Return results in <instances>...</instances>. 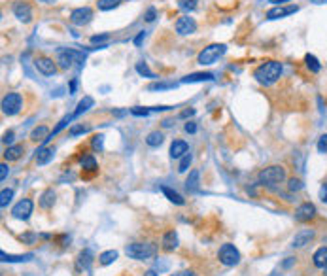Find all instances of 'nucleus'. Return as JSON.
Returning <instances> with one entry per match:
<instances>
[{
  "instance_id": "1",
  "label": "nucleus",
  "mask_w": 327,
  "mask_h": 276,
  "mask_svg": "<svg viewBox=\"0 0 327 276\" xmlns=\"http://www.w3.org/2000/svg\"><path fill=\"white\" fill-rule=\"evenodd\" d=\"M280 76H282V62H278V60H267L254 72V78L258 80L261 86H272L280 80Z\"/></svg>"
},
{
  "instance_id": "2",
  "label": "nucleus",
  "mask_w": 327,
  "mask_h": 276,
  "mask_svg": "<svg viewBox=\"0 0 327 276\" xmlns=\"http://www.w3.org/2000/svg\"><path fill=\"white\" fill-rule=\"evenodd\" d=\"M286 180V168L282 164H272L267 166L259 172V184L267 186V188H274L278 184H282Z\"/></svg>"
},
{
  "instance_id": "3",
  "label": "nucleus",
  "mask_w": 327,
  "mask_h": 276,
  "mask_svg": "<svg viewBox=\"0 0 327 276\" xmlns=\"http://www.w3.org/2000/svg\"><path fill=\"white\" fill-rule=\"evenodd\" d=\"M125 254L130 259H136V261H144V259L154 258L157 254V246L152 242H132L125 248Z\"/></svg>"
},
{
  "instance_id": "4",
  "label": "nucleus",
  "mask_w": 327,
  "mask_h": 276,
  "mask_svg": "<svg viewBox=\"0 0 327 276\" xmlns=\"http://www.w3.org/2000/svg\"><path fill=\"white\" fill-rule=\"evenodd\" d=\"M227 52V46L225 44H210V46H206L202 52L197 55V62L198 64H214L216 60L220 59L224 53Z\"/></svg>"
},
{
  "instance_id": "5",
  "label": "nucleus",
  "mask_w": 327,
  "mask_h": 276,
  "mask_svg": "<svg viewBox=\"0 0 327 276\" xmlns=\"http://www.w3.org/2000/svg\"><path fill=\"white\" fill-rule=\"evenodd\" d=\"M86 60V53L72 50V48H62L57 52V62L60 68H70L74 62H84Z\"/></svg>"
},
{
  "instance_id": "6",
  "label": "nucleus",
  "mask_w": 327,
  "mask_h": 276,
  "mask_svg": "<svg viewBox=\"0 0 327 276\" xmlns=\"http://www.w3.org/2000/svg\"><path fill=\"white\" fill-rule=\"evenodd\" d=\"M23 108V96L19 93H8L2 98V112L4 116H16Z\"/></svg>"
},
{
  "instance_id": "7",
  "label": "nucleus",
  "mask_w": 327,
  "mask_h": 276,
  "mask_svg": "<svg viewBox=\"0 0 327 276\" xmlns=\"http://www.w3.org/2000/svg\"><path fill=\"white\" fill-rule=\"evenodd\" d=\"M218 259L224 263L225 267H234L240 261V254H238V250L232 244H224L220 248V252H218Z\"/></svg>"
},
{
  "instance_id": "8",
  "label": "nucleus",
  "mask_w": 327,
  "mask_h": 276,
  "mask_svg": "<svg viewBox=\"0 0 327 276\" xmlns=\"http://www.w3.org/2000/svg\"><path fill=\"white\" fill-rule=\"evenodd\" d=\"M12 12H14V16H16L21 23H30V21H32V8H30V4L25 2V0L14 2Z\"/></svg>"
},
{
  "instance_id": "9",
  "label": "nucleus",
  "mask_w": 327,
  "mask_h": 276,
  "mask_svg": "<svg viewBox=\"0 0 327 276\" xmlns=\"http://www.w3.org/2000/svg\"><path fill=\"white\" fill-rule=\"evenodd\" d=\"M32 208H34V202L30 198H21L18 204L12 208V216L16 220H28L32 214Z\"/></svg>"
},
{
  "instance_id": "10",
  "label": "nucleus",
  "mask_w": 327,
  "mask_h": 276,
  "mask_svg": "<svg viewBox=\"0 0 327 276\" xmlns=\"http://www.w3.org/2000/svg\"><path fill=\"white\" fill-rule=\"evenodd\" d=\"M91 19H93V10L89 8V6H82V8H76L70 12V21L78 26L87 25Z\"/></svg>"
},
{
  "instance_id": "11",
  "label": "nucleus",
  "mask_w": 327,
  "mask_h": 276,
  "mask_svg": "<svg viewBox=\"0 0 327 276\" xmlns=\"http://www.w3.org/2000/svg\"><path fill=\"white\" fill-rule=\"evenodd\" d=\"M316 206L312 204V202H302L301 206L295 210V220L297 222H302V224H306V222H312L314 218H316Z\"/></svg>"
},
{
  "instance_id": "12",
  "label": "nucleus",
  "mask_w": 327,
  "mask_h": 276,
  "mask_svg": "<svg viewBox=\"0 0 327 276\" xmlns=\"http://www.w3.org/2000/svg\"><path fill=\"white\" fill-rule=\"evenodd\" d=\"M34 66L36 70L40 72V74H44V76H53L55 72H57V64L53 62V59H50V57H36L34 59Z\"/></svg>"
},
{
  "instance_id": "13",
  "label": "nucleus",
  "mask_w": 327,
  "mask_h": 276,
  "mask_svg": "<svg viewBox=\"0 0 327 276\" xmlns=\"http://www.w3.org/2000/svg\"><path fill=\"white\" fill-rule=\"evenodd\" d=\"M299 12V6H274V8H270L267 12V19H282V18H288V16H293V14H297Z\"/></svg>"
},
{
  "instance_id": "14",
  "label": "nucleus",
  "mask_w": 327,
  "mask_h": 276,
  "mask_svg": "<svg viewBox=\"0 0 327 276\" xmlns=\"http://www.w3.org/2000/svg\"><path fill=\"white\" fill-rule=\"evenodd\" d=\"M197 30V23H195V19L193 18H180L176 21V32L180 36H188V34H193Z\"/></svg>"
},
{
  "instance_id": "15",
  "label": "nucleus",
  "mask_w": 327,
  "mask_h": 276,
  "mask_svg": "<svg viewBox=\"0 0 327 276\" xmlns=\"http://www.w3.org/2000/svg\"><path fill=\"white\" fill-rule=\"evenodd\" d=\"M312 238H314V231H312V229H301L299 233L293 236L292 246L293 248H304L306 244H310Z\"/></svg>"
},
{
  "instance_id": "16",
  "label": "nucleus",
  "mask_w": 327,
  "mask_h": 276,
  "mask_svg": "<svg viewBox=\"0 0 327 276\" xmlns=\"http://www.w3.org/2000/svg\"><path fill=\"white\" fill-rule=\"evenodd\" d=\"M214 74L212 72H195V74H188L186 78H182V84H197V82H212Z\"/></svg>"
},
{
  "instance_id": "17",
  "label": "nucleus",
  "mask_w": 327,
  "mask_h": 276,
  "mask_svg": "<svg viewBox=\"0 0 327 276\" xmlns=\"http://www.w3.org/2000/svg\"><path fill=\"white\" fill-rule=\"evenodd\" d=\"M188 150H190L188 142H184V140H174L172 146H170V157H172V159H182V157L188 154Z\"/></svg>"
},
{
  "instance_id": "18",
  "label": "nucleus",
  "mask_w": 327,
  "mask_h": 276,
  "mask_svg": "<svg viewBox=\"0 0 327 276\" xmlns=\"http://www.w3.org/2000/svg\"><path fill=\"white\" fill-rule=\"evenodd\" d=\"M95 106V100H93V96H84L80 102H78V106H76V110L72 112V116H74V120L76 118H80L82 114H86L89 108H93Z\"/></svg>"
},
{
  "instance_id": "19",
  "label": "nucleus",
  "mask_w": 327,
  "mask_h": 276,
  "mask_svg": "<svg viewBox=\"0 0 327 276\" xmlns=\"http://www.w3.org/2000/svg\"><path fill=\"white\" fill-rule=\"evenodd\" d=\"M312 263H314V267H318V268L327 267V246H322V248H318V250L314 252Z\"/></svg>"
},
{
  "instance_id": "20",
  "label": "nucleus",
  "mask_w": 327,
  "mask_h": 276,
  "mask_svg": "<svg viewBox=\"0 0 327 276\" xmlns=\"http://www.w3.org/2000/svg\"><path fill=\"white\" fill-rule=\"evenodd\" d=\"M176 248H178V236H176L174 231H166L163 234V250L174 252Z\"/></svg>"
},
{
  "instance_id": "21",
  "label": "nucleus",
  "mask_w": 327,
  "mask_h": 276,
  "mask_svg": "<svg viewBox=\"0 0 327 276\" xmlns=\"http://www.w3.org/2000/svg\"><path fill=\"white\" fill-rule=\"evenodd\" d=\"M53 154H55V150L53 148H48V146H42L38 152H36V163L38 164H46L52 161Z\"/></svg>"
},
{
  "instance_id": "22",
  "label": "nucleus",
  "mask_w": 327,
  "mask_h": 276,
  "mask_svg": "<svg viewBox=\"0 0 327 276\" xmlns=\"http://www.w3.org/2000/svg\"><path fill=\"white\" fill-rule=\"evenodd\" d=\"M23 152H25V148L21 146V144L8 146L6 148V152H4V159H6V161H18L19 157L23 156Z\"/></svg>"
},
{
  "instance_id": "23",
  "label": "nucleus",
  "mask_w": 327,
  "mask_h": 276,
  "mask_svg": "<svg viewBox=\"0 0 327 276\" xmlns=\"http://www.w3.org/2000/svg\"><path fill=\"white\" fill-rule=\"evenodd\" d=\"M0 258L4 263H25V261H30L34 258L32 254H23V256H10L6 252H0Z\"/></svg>"
},
{
  "instance_id": "24",
  "label": "nucleus",
  "mask_w": 327,
  "mask_h": 276,
  "mask_svg": "<svg viewBox=\"0 0 327 276\" xmlns=\"http://www.w3.org/2000/svg\"><path fill=\"white\" fill-rule=\"evenodd\" d=\"M161 191L164 193V197L168 198L170 202H174V204H178V206H182V204H186V198L182 197L180 193H176L174 190H170V188H166V186H163L161 188Z\"/></svg>"
},
{
  "instance_id": "25",
  "label": "nucleus",
  "mask_w": 327,
  "mask_h": 276,
  "mask_svg": "<svg viewBox=\"0 0 327 276\" xmlns=\"http://www.w3.org/2000/svg\"><path fill=\"white\" fill-rule=\"evenodd\" d=\"M50 129L46 127V125H40V127H36L32 132H30V140H34V142H46L48 138H50Z\"/></svg>"
},
{
  "instance_id": "26",
  "label": "nucleus",
  "mask_w": 327,
  "mask_h": 276,
  "mask_svg": "<svg viewBox=\"0 0 327 276\" xmlns=\"http://www.w3.org/2000/svg\"><path fill=\"white\" fill-rule=\"evenodd\" d=\"M53 202H55V191L46 190L42 193V197H40V208H44V210H50V208L53 206Z\"/></svg>"
},
{
  "instance_id": "27",
  "label": "nucleus",
  "mask_w": 327,
  "mask_h": 276,
  "mask_svg": "<svg viewBox=\"0 0 327 276\" xmlns=\"http://www.w3.org/2000/svg\"><path fill=\"white\" fill-rule=\"evenodd\" d=\"M82 168H84V170H89V172H96V168H98L96 159L91 156V154H86V156L82 157Z\"/></svg>"
},
{
  "instance_id": "28",
  "label": "nucleus",
  "mask_w": 327,
  "mask_h": 276,
  "mask_svg": "<svg viewBox=\"0 0 327 276\" xmlns=\"http://www.w3.org/2000/svg\"><path fill=\"white\" fill-rule=\"evenodd\" d=\"M198 184H200V172H198V170H191L190 176H188V180H186V188L190 191H197Z\"/></svg>"
},
{
  "instance_id": "29",
  "label": "nucleus",
  "mask_w": 327,
  "mask_h": 276,
  "mask_svg": "<svg viewBox=\"0 0 327 276\" xmlns=\"http://www.w3.org/2000/svg\"><path fill=\"white\" fill-rule=\"evenodd\" d=\"M163 132H159V130H154V132H150L146 136V144L148 146H152V148H157V146H161L163 144Z\"/></svg>"
},
{
  "instance_id": "30",
  "label": "nucleus",
  "mask_w": 327,
  "mask_h": 276,
  "mask_svg": "<svg viewBox=\"0 0 327 276\" xmlns=\"http://www.w3.org/2000/svg\"><path fill=\"white\" fill-rule=\"evenodd\" d=\"M118 256H120V254H118L116 250L102 252V254L98 256V263H100V265H110V263H114V261L118 259Z\"/></svg>"
},
{
  "instance_id": "31",
  "label": "nucleus",
  "mask_w": 327,
  "mask_h": 276,
  "mask_svg": "<svg viewBox=\"0 0 327 276\" xmlns=\"http://www.w3.org/2000/svg\"><path fill=\"white\" fill-rule=\"evenodd\" d=\"M176 84L174 82H155L148 86V91H166V89H174Z\"/></svg>"
},
{
  "instance_id": "32",
  "label": "nucleus",
  "mask_w": 327,
  "mask_h": 276,
  "mask_svg": "<svg viewBox=\"0 0 327 276\" xmlns=\"http://www.w3.org/2000/svg\"><path fill=\"white\" fill-rule=\"evenodd\" d=\"M121 2H123V0H98L96 6H98L100 12H110V10L118 8Z\"/></svg>"
},
{
  "instance_id": "33",
  "label": "nucleus",
  "mask_w": 327,
  "mask_h": 276,
  "mask_svg": "<svg viewBox=\"0 0 327 276\" xmlns=\"http://www.w3.org/2000/svg\"><path fill=\"white\" fill-rule=\"evenodd\" d=\"M304 62H306V66H308L310 72H314V74L322 70V64H320V60L316 59L314 55H310V53L306 55V57H304Z\"/></svg>"
},
{
  "instance_id": "34",
  "label": "nucleus",
  "mask_w": 327,
  "mask_h": 276,
  "mask_svg": "<svg viewBox=\"0 0 327 276\" xmlns=\"http://www.w3.org/2000/svg\"><path fill=\"white\" fill-rule=\"evenodd\" d=\"M136 72L140 76H146V78H155V74L150 70V66H148L146 62H136Z\"/></svg>"
},
{
  "instance_id": "35",
  "label": "nucleus",
  "mask_w": 327,
  "mask_h": 276,
  "mask_svg": "<svg viewBox=\"0 0 327 276\" xmlns=\"http://www.w3.org/2000/svg\"><path fill=\"white\" fill-rule=\"evenodd\" d=\"M12 197H14V190H2V193H0V206L2 208L8 206Z\"/></svg>"
},
{
  "instance_id": "36",
  "label": "nucleus",
  "mask_w": 327,
  "mask_h": 276,
  "mask_svg": "<svg viewBox=\"0 0 327 276\" xmlns=\"http://www.w3.org/2000/svg\"><path fill=\"white\" fill-rule=\"evenodd\" d=\"M70 136H78V134H86V132H89V127L87 125H72L70 127Z\"/></svg>"
},
{
  "instance_id": "37",
  "label": "nucleus",
  "mask_w": 327,
  "mask_h": 276,
  "mask_svg": "<svg viewBox=\"0 0 327 276\" xmlns=\"http://www.w3.org/2000/svg\"><path fill=\"white\" fill-rule=\"evenodd\" d=\"M190 164H191V154H186V156L182 157V161H180V166H178V170H180V172H186V170L190 168Z\"/></svg>"
},
{
  "instance_id": "38",
  "label": "nucleus",
  "mask_w": 327,
  "mask_h": 276,
  "mask_svg": "<svg viewBox=\"0 0 327 276\" xmlns=\"http://www.w3.org/2000/svg\"><path fill=\"white\" fill-rule=\"evenodd\" d=\"M108 38H110V36L106 34V32H102V34H93L91 36V44H98V46H102L104 42H108Z\"/></svg>"
},
{
  "instance_id": "39",
  "label": "nucleus",
  "mask_w": 327,
  "mask_h": 276,
  "mask_svg": "<svg viewBox=\"0 0 327 276\" xmlns=\"http://www.w3.org/2000/svg\"><path fill=\"white\" fill-rule=\"evenodd\" d=\"M288 190H290V191L302 190V182L299 180V178H292V180H290V184H288Z\"/></svg>"
},
{
  "instance_id": "40",
  "label": "nucleus",
  "mask_w": 327,
  "mask_h": 276,
  "mask_svg": "<svg viewBox=\"0 0 327 276\" xmlns=\"http://www.w3.org/2000/svg\"><path fill=\"white\" fill-rule=\"evenodd\" d=\"M150 112H152V108H142V106L130 108V114H132V116H148Z\"/></svg>"
},
{
  "instance_id": "41",
  "label": "nucleus",
  "mask_w": 327,
  "mask_h": 276,
  "mask_svg": "<svg viewBox=\"0 0 327 276\" xmlns=\"http://www.w3.org/2000/svg\"><path fill=\"white\" fill-rule=\"evenodd\" d=\"M178 6L182 10H195V0H178Z\"/></svg>"
},
{
  "instance_id": "42",
  "label": "nucleus",
  "mask_w": 327,
  "mask_h": 276,
  "mask_svg": "<svg viewBox=\"0 0 327 276\" xmlns=\"http://www.w3.org/2000/svg\"><path fill=\"white\" fill-rule=\"evenodd\" d=\"M318 152H320V154H327V134H322V136H320Z\"/></svg>"
},
{
  "instance_id": "43",
  "label": "nucleus",
  "mask_w": 327,
  "mask_h": 276,
  "mask_svg": "<svg viewBox=\"0 0 327 276\" xmlns=\"http://www.w3.org/2000/svg\"><path fill=\"white\" fill-rule=\"evenodd\" d=\"M8 174H10V166L6 163H2L0 164V180L4 182L6 178H8Z\"/></svg>"
},
{
  "instance_id": "44",
  "label": "nucleus",
  "mask_w": 327,
  "mask_h": 276,
  "mask_svg": "<svg viewBox=\"0 0 327 276\" xmlns=\"http://www.w3.org/2000/svg\"><path fill=\"white\" fill-rule=\"evenodd\" d=\"M102 142H104L102 134H96V136H93V148H95V150H102Z\"/></svg>"
},
{
  "instance_id": "45",
  "label": "nucleus",
  "mask_w": 327,
  "mask_h": 276,
  "mask_svg": "<svg viewBox=\"0 0 327 276\" xmlns=\"http://www.w3.org/2000/svg\"><path fill=\"white\" fill-rule=\"evenodd\" d=\"M14 136H16V134H14V130H8V132H4L2 142H4V144H12V142H14Z\"/></svg>"
},
{
  "instance_id": "46",
  "label": "nucleus",
  "mask_w": 327,
  "mask_h": 276,
  "mask_svg": "<svg viewBox=\"0 0 327 276\" xmlns=\"http://www.w3.org/2000/svg\"><path fill=\"white\" fill-rule=\"evenodd\" d=\"M155 268H157V270H159V274H161V272H164V270L168 268V263L159 259V261H157V265H155Z\"/></svg>"
},
{
  "instance_id": "47",
  "label": "nucleus",
  "mask_w": 327,
  "mask_h": 276,
  "mask_svg": "<svg viewBox=\"0 0 327 276\" xmlns=\"http://www.w3.org/2000/svg\"><path fill=\"white\" fill-rule=\"evenodd\" d=\"M91 256H89V252H84V254H82V256H80V259H82V265H84V267H89V261H91Z\"/></svg>"
},
{
  "instance_id": "48",
  "label": "nucleus",
  "mask_w": 327,
  "mask_h": 276,
  "mask_svg": "<svg viewBox=\"0 0 327 276\" xmlns=\"http://www.w3.org/2000/svg\"><path fill=\"white\" fill-rule=\"evenodd\" d=\"M320 197L324 202H327V182H324V186H322V190H320Z\"/></svg>"
},
{
  "instance_id": "49",
  "label": "nucleus",
  "mask_w": 327,
  "mask_h": 276,
  "mask_svg": "<svg viewBox=\"0 0 327 276\" xmlns=\"http://www.w3.org/2000/svg\"><path fill=\"white\" fill-rule=\"evenodd\" d=\"M155 16H157V12H155V8H150V10H148V12H146V16H144V18H146V21H154Z\"/></svg>"
},
{
  "instance_id": "50",
  "label": "nucleus",
  "mask_w": 327,
  "mask_h": 276,
  "mask_svg": "<svg viewBox=\"0 0 327 276\" xmlns=\"http://www.w3.org/2000/svg\"><path fill=\"white\" fill-rule=\"evenodd\" d=\"M186 132H191V134H193V132H197V125H195L193 121L186 123Z\"/></svg>"
},
{
  "instance_id": "51",
  "label": "nucleus",
  "mask_w": 327,
  "mask_h": 276,
  "mask_svg": "<svg viewBox=\"0 0 327 276\" xmlns=\"http://www.w3.org/2000/svg\"><path fill=\"white\" fill-rule=\"evenodd\" d=\"M21 240H23V242H30V244H32V242L36 240V234H30V233L23 234V236H21Z\"/></svg>"
},
{
  "instance_id": "52",
  "label": "nucleus",
  "mask_w": 327,
  "mask_h": 276,
  "mask_svg": "<svg viewBox=\"0 0 327 276\" xmlns=\"http://www.w3.org/2000/svg\"><path fill=\"white\" fill-rule=\"evenodd\" d=\"M191 116H195V110L191 108V110H184V112L180 114V118H191Z\"/></svg>"
},
{
  "instance_id": "53",
  "label": "nucleus",
  "mask_w": 327,
  "mask_h": 276,
  "mask_svg": "<svg viewBox=\"0 0 327 276\" xmlns=\"http://www.w3.org/2000/svg\"><path fill=\"white\" fill-rule=\"evenodd\" d=\"M172 276H197L193 270H182V272H176V274H172Z\"/></svg>"
},
{
  "instance_id": "54",
  "label": "nucleus",
  "mask_w": 327,
  "mask_h": 276,
  "mask_svg": "<svg viewBox=\"0 0 327 276\" xmlns=\"http://www.w3.org/2000/svg\"><path fill=\"white\" fill-rule=\"evenodd\" d=\"M142 40H144V30H142V32H138V36L134 38V46H140Z\"/></svg>"
},
{
  "instance_id": "55",
  "label": "nucleus",
  "mask_w": 327,
  "mask_h": 276,
  "mask_svg": "<svg viewBox=\"0 0 327 276\" xmlns=\"http://www.w3.org/2000/svg\"><path fill=\"white\" fill-rule=\"evenodd\" d=\"M76 87H78V80L74 78L70 82V93H76Z\"/></svg>"
},
{
  "instance_id": "56",
  "label": "nucleus",
  "mask_w": 327,
  "mask_h": 276,
  "mask_svg": "<svg viewBox=\"0 0 327 276\" xmlns=\"http://www.w3.org/2000/svg\"><path fill=\"white\" fill-rule=\"evenodd\" d=\"M144 276H161V274H157V270L150 268V270H146V272H144Z\"/></svg>"
},
{
  "instance_id": "57",
  "label": "nucleus",
  "mask_w": 327,
  "mask_h": 276,
  "mask_svg": "<svg viewBox=\"0 0 327 276\" xmlns=\"http://www.w3.org/2000/svg\"><path fill=\"white\" fill-rule=\"evenodd\" d=\"M38 2H42V4H55L57 0H38Z\"/></svg>"
},
{
  "instance_id": "58",
  "label": "nucleus",
  "mask_w": 327,
  "mask_h": 276,
  "mask_svg": "<svg viewBox=\"0 0 327 276\" xmlns=\"http://www.w3.org/2000/svg\"><path fill=\"white\" fill-rule=\"evenodd\" d=\"M268 2H270V4H276V6H278L280 2H288V0H268Z\"/></svg>"
},
{
  "instance_id": "59",
  "label": "nucleus",
  "mask_w": 327,
  "mask_h": 276,
  "mask_svg": "<svg viewBox=\"0 0 327 276\" xmlns=\"http://www.w3.org/2000/svg\"><path fill=\"white\" fill-rule=\"evenodd\" d=\"M310 2H314V4H327V0H310Z\"/></svg>"
},
{
  "instance_id": "60",
  "label": "nucleus",
  "mask_w": 327,
  "mask_h": 276,
  "mask_svg": "<svg viewBox=\"0 0 327 276\" xmlns=\"http://www.w3.org/2000/svg\"><path fill=\"white\" fill-rule=\"evenodd\" d=\"M163 125H164V127H170V125H172V121H170V120H164V121H163Z\"/></svg>"
}]
</instances>
